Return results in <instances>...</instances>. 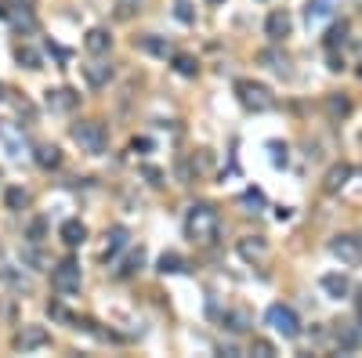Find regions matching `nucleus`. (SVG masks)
<instances>
[{"instance_id":"nucleus-23","label":"nucleus","mask_w":362,"mask_h":358,"mask_svg":"<svg viewBox=\"0 0 362 358\" xmlns=\"http://www.w3.org/2000/svg\"><path fill=\"white\" fill-rule=\"evenodd\" d=\"M141 268H145V250H131L127 257H123L120 260V268H116V275H120V279H131V275H138Z\"/></svg>"},{"instance_id":"nucleus-39","label":"nucleus","mask_w":362,"mask_h":358,"mask_svg":"<svg viewBox=\"0 0 362 358\" xmlns=\"http://www.w3.org/2000/svg\"><path fill=\"white\" fill-rule=\"evenodd\" d=\"M141 174H145V181H149V185H163V170H156V167H141Z\"/></svg>"},{"instance_id":"nucleus-17","label":"nucleus","mask_w":362,"mask_h":358,"mask_svg":"<svg viewBox=\"0 0 362 358\" xmlns=\"http://www.w3.org/2000/svg\"><path fill=\"white\" fill-rule=\"evenodd\" d=\"M264 253H269V242H264L261 235H246V239H239V257L250 260V265L264 260Z\"/></svg>"},{"instance_id":"nucleus-12","label":"nucleus","mask_w":362,"mask_h":358,"mask_svg":"<svg viewBox=\"0 0 362 358\" xmlns=\"http://www.w3.org/2000/svg\"><path fill=\"white\" fill-rule=\"evenodd\" d=\"M58 239L66 242V247H84V242H87V224H84L80 217L62 221V224H58Z\"/></svg>"},{"instance_id":"nucleus-46","label":"nucleus","mask_w":362,"mask_h":358,"mask_svg":"<svg viewBox=\"0 0 362 358\" xmlns=\"http://www.w3.org/2000/svg\"><path fill=\"white\" fill-rule=\"evenodd\" d=\"M359 80H362V65H359Z\"/></svg>"},{"instance_id":"nucleus-45","label":"nucleus","mask_w":362,"mask_h":358,"mask_svg":"<svg viewBox=\"0 0 362 358\" xmlns=\"http://www.w3.org/2000/svg\"><path fill=\"white\" fill-rule=\"evenodd\" d=\"M0 102H4V84H0Z\"/></svg>"},{"instance_id":"nucleus-4","label":"nucleus","mask_w":362,"mask_h":358,"mask_svg":"<svg viewBox=\"0 0 362 358\" xmlns=\"http://www.w3.org/2000/svg\"><path fill=\"white\" fill-rule=\"evenodd\" d=\"M264 322H269L282 340H297V337H301V319H297V312L290 304H272L269 312H264Z\"/></svg>"},{"instance_id":"nucleus-1","label":"nucleus","mask_w":362,"mask_h":358,"mask_svg":"<svg viewBox=\"0 0 362 358\" xmlns=\"http://www.w3.org/2000/svg\"><path fill=\"white\" fill-rule=\"evenodd\" d=\"M221 232V217L210 203H192L185 210V235L196 242V247H210Z\"/></svg>"},{"instance_id":"nucleus-37","label":"nucleus","mask_w":362,"mask_h":358,"mask_svg":"<svg viewBox=\"0 0 362 358\" xmlns=\"http://www.w3.org/2000/svg\"><path fill=\"white\" fill-rule=\"evenodd\" d=\"M243 206H254V210L264 206V192H261V188H246V192H243Z\"/></svg>"},{"instance_id":"nucleus-26","label":"nucleus","mask_w":362,"mask_h":358,"mask_svg":"<svg viewBox=\"0 0 362 358\" xmlns=\"http://www.w3.org/2000/svg\"><path fill=\"white\" fill-rule=\"evenodd\" d=\"M261 62L269 65L272 73H279V76H290V58H287V55H279L275 47H269V51H261Z\"/></svg>"},{"instance_id":"nucleus-36","label":"nucleus","mask_w":362,"mask_h":358,"mask_svg":"<svg viewBox=\"0 0 362 358\" xmlns=\"http://www.w3.org/2000/svg\"><path fill=\"white\" fill-rule=\"evenodd\" d=\"M0 138H4L8 141V149H11V156H22V145H19V138H15V130L4 123V127H0Z\"/></svg>"},{"instance_id":"nucleus-35","label":"nucleus","mask_w":362,"mask_h":358,"mask_svg":"<svg viewBox=\"0 0 362 358\" xmlns=\"http://www.w3.org/2000/svg\"><path fill=\"white\" fill-rule=\"evenodd\" d=\"M250 355H257V358H272V355H275V348L269 344V340L254 337V344H250Z\"/></svg>"},{"instance_id":"nucleus-38","label":"nucleus","mask_w":362,"mask_h":358,"mask_svg":"<svg viewBox=\"0 0 362 358\" xmlns=\"http://www.w3.org/2000/svg\"><path fill=\"white\" fill-rule=\"evenodd\" d=\"M178 22H185V26H192V22H196V15H192V8H188L185 0L178 4Z\"/></svg>"},{"instance_id":"nucleus-24","label":"nucleus","mask_w":362,"mask_h":358,"mask_svg":"<svg viewBox=\"0 0 362 358\" xmlns=\"http://www.w3.org/2000/svg\"><path fill=\"white\" fill-rule=\"evenodd\" d=\"M359 344H362V333L355 330V325H341V330H337V351L355 355V351H359Z\"/></svg>"},{"instance_id":"nucleus-2","label":"nucleus","mask_w":362,"mask_h":358,"mask_svg":"<svg viewBox=\"0 0 362 358\" xmlns=\"http://www.w3.org/2000/svg\"><path fill=\"white\" fill-rule=\"evenodd\" d=\"M73 141L80 145V152L87 156H102L109 149V134H105V127L98 120H80V123H73Z\"/></svg>"},{"instance_id":"nucleus-21","label":"nucleus","mask_w":362,"mask_h":358,"mask_svg":"<svg viewBox=\"0 0 362 358\" xmlns=\"http://www.w3.org/2000/svg\"><path fill=\"white\" fill-rule=\"evenodd\" d=\"M19 260H22V268H33V271L51 268V265H47V257L40 253V242H26L22 253H19Z\"/></svg>"},{"instance_id":"nucleus-25","label":"nucleus","mask_w":362,"mask_h":358,"mask_svg":"<svg viewBox=\"0 0 362 358\" xmlns=\"http://www.w3.org/2000/svg\"><path fill=\"white\" fill-rule=\"evenodd\" d=\"M221 322H225L228 333H246V330H250V315L243 312V307H232V312H225Z\"/></svg>"},{"instance_id":"nucleus-28","label":"nucleus","mask_w":362,"mask_h":358,"mask_svg":"<svg viewBox=\"0 0 362 358\" xmlns=\"http://www.w3.org/2000/svg\"><path fill=\"white\" fill-rule=\"evenodd\" d=\"M170 62H174V73L178 76H196L199 73V62L192 55H185V51H174V55H170Z\"/></svg>"},{"instance_id":"nucleus-11","label":"nucleus","mask_w":362,"mask_h":358,"mask_svg":"<svg viewBox=\"0 0 362 358\" xmlns=\"http://www.w3.org/2000/svg\"><path fill=\"white\" fill-rule=\"evenodd\" d=\"M319 286H323V293L329 301H344L352 293V283H348V275H341V271H329V275H323L319 279Z\"/></svg>"},{"instance_id":"nucleus-14","label":"nucleus","mask_w":362,"mask_h":358,"mask_svg":"<svg viewBox=\"0 0 362 358\" xmlns=\"http://www.w3.org/2000/svg\"><path fill=\"white\" fill-rule=\"evenodd\" d=\"M348 177H352V167H348V163H334V167L326 170V177H323V192H326V195H337L344 185H348Z\"/></svg>"},{"instance_id":"nucleus-16","label":"nucleus","mask_w":362,"mask_h":358,"mask_svg":"<svg viewBox=\"0 0 362 358\" xmlns=\"http://www.w3.org/2000/svg\"><path fill=\"white\" fill-rule=\"evenodd\" d=\"M84 47H87V55H109V47H113V37H109V29L94 26V29H87Z\"/></svg>"},{"instance_id":"nucleus-27","label":"nucleus","mask_w":362,"mask_h":358,"mask_svg":"<svg viewBox=\"0 0 362 358\" xmlns=\"http://www.w3.org/2000/svg\"><path fill=\"white\" fill-rule=\"evenodd\" d=\"M156 268H160L163 275H181V271H185V257H181V253H174V250H167V253H160Z\"/></svg>"},{"instance_id":"nucleus-47","label":"nucleus","mask_w":362,"mask_h":358,"mask_svg":"<svg viewBox=\"0 0 362 358\" xmlns=\"http://www.w3.org/2000/svg\"><path fill=\"white\" fill-rule=\"evenodd\" d=\"M359 307H362V301H359Z\"/></svg>"},{"instance_id":"nucleus-6","label":"nucleus","mask_w":362,"mask_h":358,"mask_svg":"<svg viewBox=\"0 0 362 358\" xmlns=\"http://www.w3.org/2000/svg\"><path fill=\"white\" fill-rule=\"evenodd\" d=\"M329 253H334L341 265H348V268H359L362 265V239L359 235H334L329 239Z\"/></svg>"},{"instance_id":"nucleus-43","label":"nucleus","mask_w":362,"mask_h":358,"mask_svg":"<svg viewBox=\"0 0 362 358\" xmlns=\"http://www.w3.org/2000/svg\"><path fill=\"white\" fill-rule=\"evenodd\" d=\"M329 69H334V73H341V69H344V58H337V55H329Z\"/></svg>"},{"instance_id":"nucleus-3","label":"nucleus","mask_w":362,"mask_h":358,"mask_svg":"<svg viewBox=\"0 0 362 358\" xmlns=\"http://www.w3.org/2000/svg\"><path fill=\"white\" fill-rule=\"evenodd\" d=\"M235 98L246 112H269L275 109V94L264 87V84H254V80H235Z\"/></svg>"},{"instance_id":"nucleus-9","label":"nucleus","mask_w":362,"mask_h":358,"mask_svg":"<svg viewBox=\"0 0 362 358\" xmlns=\"http://www.w3.org/2000/svg\"><path fill=\"white\" fill-rule=\"evenodd\" d=\"M290 33H293V19H290V11H272L269 19H264V37H269L272 44L287 40Z\"/></svg>"},{"instance_id":"nucleus-30","label":"nucleus","mask_w":362,"mask_h":358,"mask_svg":"<svg viewBox=\"0 0 362 358\" xmlns=\"http://www.w3.org/2000/svg\"><path fill=\"white\" fill-rule=\"evenodd\" d=\"M26 203H29V192H26V188H19V185L8 188V195H4V206H8V210H15V214H19Z\"/></svg>"},{"instance_id":"nucleus-8","label":"nucleus","mask_w":362,"mask_h":358,"mask_svg":"<svg viewBox=\"0 0 362 358\" xmlns=\"http://www.w3.org/2000/svg\"><path fill=\"white\" fill-rule=\"evenodd\" d=\"M113 76H116L113 62H102L98 55H94V62H87V65H84V80H87V87H94V91L109 87V80H113Z\"/></svg>"},{"instance_id":"nucleus-20","label":"nucleus","mask_w":362,"mask_h":358,"mask_svg":"<svg viewBox=\"0 0 362 358\" xmlns=\"http://www.w3.org/2000/svg\"><path fill=\"white\" fill-rule=\"evenodd\" d=\"M33 159H37L40 170H58L62 167V149H58V145H37Z\"/></svg>"},{"instance_id":"nucleus-32","label":"nucleus","mask_w":362,"mask_h":358,"mask_svg":"<svg viewBox=\"0 0 362 358\" xmlns=\"http://www.w3.org/2000/svg\"><path fill=\"white\" fill-rule=\"evenodd\" d=\"M116 19L120 22H127V19H134V15H138V8H141V0H116Z\"/></svg>"},{"instance_id":"nucleus-5","label":"nucleus","mask_w":362,"mask_h":358,"mask_svg":"<svg viewBox=\"0 0 362 358\" xmlns=\"http://www.w3.org/2000/svg\"><path fill=\"white\" fill-rule=\"evenodd\" d=\"M51 286L62 293V297H69V293L80 289V265H76L73 257L58 260V265L51 268Z\"/></svg>"},{"instance_id":"nucleus-40","label":"nucleus","mask_w":362,"mask_h":358,"mask_svg":"<svg viewBox=\"0 0 362 358\" xmlns=\"http://www.w3.org/2000/svg\"><path fill=\"white\" fill-rule=\"evenodd\" d=\"M47 312H51V319H62V322H69V319H73L62 304H47Z\"/></svg>"},{"instance_id":"nucleus-44","label":"nucleus","mask_w":362,"mask_h":358,"mask_svg":"<svg viewBox=\"0 0 362 358\" xmlns=\"http://www.w3.org/2000/svg\"><path fill=\"white\" fill-rule=\"evenodd\" d=\"M207 4H214V8H217V4H225V0H207Z\"/></svg>"},{"instance_id":"nucleus-10","label":"nucleus","mask_w":362,"mask_h":358,"mask_svg":"<svg viewBox=\"0 0 362 358\" xmlns=\"http://www.w3.org/2000/svg\"><path fill=\"white\" fill-rule=\"evenodd\" d=\"M76 105H80V94H76L73 87H55V91H47V109H51V112H73Z\"/></svg>"},{"instance_id":"nucleus-13","label":"nucleus","mask_w":362,"mask_h":358,"mask_svg":"<svg viewBox=\"0 0 362 358\" xmlns=\"http://www.w3.org/2000/svg\"><path fill=\"white\" fill-rule=\"evenodd\" d=\"M0 283H4V286H11V289H22V293H29V289H33V283H29L26 275H22V268H15L4 253H0Z\"/></svg>"},{"instance_id":"nucleus-29","label":"nucleus","mask_w":362,"mask_h":358,"mask_svg":"<svg viewBox=\"0 0 362 358\" xmlns=\"http://www.w3.org/2000/svg\"><path fill=\"white\" fill-rule=\"evenodd\" d=\"M326 112H329L334 120H344V116L352 112V102H348L344 94H329V98H326Z\"/></svg>"},{"instance_id":"nucleus-42","label":"nucleus","mask_w":362,"mask_h":358,"mask_svg":"<svg viewBox=\"0 0 362 358\" xmlns=\"http://www.w3.org/2000/svg\"><path fill=\"white\" fill-rule=\"evenodd\" d=\"M29 0H0V11H11V8H26Z\"/></svg>"},{"instance_id":"nucleus-19","label":"nucleus","mask_w":362,"mask_h":358,"mask_svg":"<svg viewBox=\"0 0 362 358\" xmlns=\"http://www.w3.org/2000/svg\"><path fill=\"white\" fill-rule=\"evenodd\" d=\"M138 47L145 55H152V58H170L174 55V47H170V40L167 37H156V33H149V37H141L138 40Z\"/></svg>"},{"instance_id":"nucleus-34","label":"nucleus","mask_w":362,"mask_h":358,"mask_svg":"<svg viewBox=\"0 0 362 358\" xmlns=\"http://www.w3.org/2000/svg\"><path fill=\"white\" fill-rule=\"evenodd\" d=\"M269 152H272V167H287V163H290V156H287V145L269 141Z\"/></svg>"},{"instance_id":"nucleus-31","label":"nucleus","mask_w":362,"mask_h":358,"mask_svg":"<svg viewBox=\"0 0 362 358\" xmlns=\"http://www.w3.org/2000/svg\"><path fill=\"white\" fill-rule=\"evenodd\" d=\"M15 58H19V65H26V69H44V65H40V55L33 51V47H19V51H15Z\"/></svg>"},{"instance_id":"nucleus-15","label":"nucleus","mask_w":362,"mask_h":358,"mask_svg":"<svg viewBox=\"0 0 362 358\" xmlns=\"http://www.w3.org/2000/svg\"><path fill=\"white\" fill-rule=\"evenodd\" d=\"M127 242H131V232L123 224H116L113 232L105 235V260H113V265H116V257L127 250Z\"/></svg>"},{"instance_id":"nucleus-22","label":"nucleus","mask_w":362,"mask_h":358,"mask_svg":"<svg viewBox=\"0 0 362 358\" xmlns=\"http://www.w3.org/2000/svg\"><path fill=\"white\" fill-rule=\"evenodd\" d=\"M348 33H352V26L348 22H334V26H329L326 29V37H323V44H326V51H337V47H344V44H348Z\"/></svg>"},{"instance_id":"nucleus-7","label":"nucleus","mask_w":362,"mask_h":358,"mask_svg":"<svg viewBox=\"0 0 362 358\" xmlns=\"http://www.w3.org/2000/svg\"><path fill=\"white\" fill-rule=\"evenodd\" d=\"M11 344H15V351H22V355L26 351H40V348L51 344V333H47L44 325H22V330L15 333Z\"/></svg>"},{"instance_id":"nucleus-18","label":"nucleus","mask_w":362,"mask_h":358,"mask_svg":"<svg viewBox=\"0 0 362 358\" xmlns=\"http://www.w3.org/2000/svg\"><path fill=\"white\" fill-rule=\"evenodd\" d=\"M334 8H337V0H308L305 4V22L319 26V22H326L329 15H334Z\"/></svg>"},{"instance_id":"nucleus-33","label":"nucleus","mask_w":362,"mask_h":358,"mask_svg":"<svg viewBox=\"0 0 362 358\" xmlns=\"http://www.w3.org/2000/svg\"><path fill=\"white\" fill-rule=\"evenodd\" d=\"M44 235H47V221L33 217V221H29V228H26V239L29 242H44Z\"/></svg>"},{"instance_id":"nucleus-41","label":"nucleus","mask_w":362,"mask_h":358,"mask_svg":"<svg viewBox=\"0 0 362 358\" xmlns=\"http://www.w3.org/2000/svg\"><path fill=\"white\" fill-rule=\"evenodd\" d=\"M149 149H152L149 138H134V141H131V152H149Z\"/></svg>"}]
</instances>
